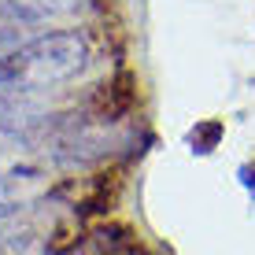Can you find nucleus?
<instances>
[{
	"label": "nucleus",
	"mask_w": 255,
	"mask_h": 255,
	"mask_svg": "<svg viewBox=\"0 0 255 255\" xmlns=\"http://www.w3.org/2000/svg\"><path fill=\"white\" fill-rule=\"evenodd\" d=\"M45 19V11H41L33 0H0V22H41Z\"/></svg>",
	"instance_id": "nucleus-3"
},
{
	"label": "nucleus",
	"mask_w": 255,
	"mask_h": 255,
	"mask_svg": "<svg viewBox=\"0 0 255 255\" xmlns=\"http://www.w3.org/2000/svg\"><path fill=\"white\" fill-rule=\"evenodd\" d=\"M48 111L26 96H0V152L4 148H33L45 144Z\"/></svg>",
	"instance_id": "nucleus-2"
},
{
	"label": "nucleus",
	"mask_w": 255,
	"mask_h": 255,
	"mask_svg": "<svg viewBox=\"0 0 255 255\" xmlns=\"http://www.w3.org/2000/svg\"><path fill=\"white\" fill-rule=\"evenodd\" d=\"M89 63V41L78 30H52L30 37L19 52L0 59V89L33 93L78 78Z\"/></svg>",
	"instance_id": "nucleus-1"
},
{
	"label": "nucleus",
	"mask_w": 255,
	"mask_h": 255,
	"mask_svg": "<svg viewBox=\"0 0 255 255\" xmlns=\"http://www.w3.org/2000/svg\"><path fill=\"white\" fill-rule=\"evenodd\" d=\"M218 140H222V122H200L196 129L189 133V144H192V152H200V155H207V152H215L218 148Z\"/></svg>",
	"instance_id": "nucleus-5"
},
{
	"label": "nucleus",
	"mask_w": 255,
	"mask_h": 255,
	"mask_svg": "<svg viewBox=\"0 0 255 255\" xmlns=\"http://www.w3.org/2000/svg\"><path fill=\"white\" fill-rule=\"evenodd\" d=\"M15 192H19V170H15V174H4V170H0V218H7V215H15V211H19Z\"/></svg>",
	"instance_id": "nucleus-7"
},
{
	"label": "nucleus",
	"mask_w": 255,
	"mask_h": 255,
	"mask_svg": "<svg viewBox=\"0 0 255 255\" xmlns=\"http://www.w3.org/2000/svg\"><path fill=\"white\" fill-rule=\"evenodd\" d=\"M22 45H26V26L22 22H0V59H7Z\"/></svg>",
	"instance_id": "nucleus-6"
},
{
	"label": "nucleus",
	"mask_w": 255,
	"mask_h": 255,
	"mask_svg": "<svg viewBox=\"0 0 255 255\" xmlns=\"http://www.w3.org/2000/svg\"><path fill=\"white\" fill-rule=\"evenodd\" d=\"M33 244V233L26 226H15V222H0V255H19Z\"/></svg>",
	"instance_id": "nucleus-4"
},
{
	"label": "nucleus",
	"mask_w": 255,
	"mask_h": 255,
	"mask_svg": "<svg viewBox=\"0 0 255 255\" xmlns=\"http://www.w3.org/2000/svg\"><path fill=\"white\" fill-rule=\"evenodd\" d=\"M33 4H37L45 15H70V11L82 7V0H33Z\"/></svg>",
	"instance_id": "nucleus-8"
}]
</instances>
